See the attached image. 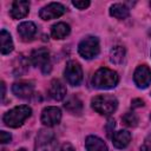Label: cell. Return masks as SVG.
Returning a JSON list of instances; mask_svg holds the SVG:
<instances>
[{
  "label": "cell",
  "instance_id": "obj_24",
  "mask_svg": "<svg viewBox=\"0 0 151 151\" xmlns=\"http://www.w3.org/2000/svg\"><path fill=\"white\" fill-rule=\"evenodd\" d=\"M72 5L74 6V7H77L78 9H85V8H87L88 6H90V1H87V0H83V1H79V0H74V1H72Z\"/></svg>",
  "mask_w": 151,
  "mask_h": 151
},
{
  "label": "cell",
  "instance_id": "obj_13",
  "mask_svg": "<svg viewBox=\"0 0 151 151\" xmlns=\"http://www.w3.org/2000/svg\"><path fill=\"white\" fill-rule=\"evenodd\" d=\"M33 85L28 81H19V83H14L12 86V91L13 93L19 97V98H29L33 94Z\"/></svg>",
  "mask_w": 151,
  "mask_h": 151
},
{
  "label": "cell",
  "instance_id": "obj_23",
  "mask_svg": "<svg viewBox=\"0 0 151 151\" xmlns=\"http://www.w3.org/2000/svg\"><path fill=\"white\" fill-rule=\"evenodd\" d=\"M122 122H123L124 125H126L129 127H134L138 124V117L133 112H126L122 117Z\"/></svg>",
  "mask_w": 151,
  "mask_h": 151
},
{
  "label": "cell",
  "instance_id": "obj_14",
  "mask_svg": "<svg viewBox=\"0 0 151 151\" xmlns=\"http://www.w3.org/2000/svg\"><path fill=\"white\" fill-rule=\"evenodd\" d=\"M48 93H50V97L52 99L63 100L66 97V87L60 80L53 79L51 81V85H50V88H48Z\"/></svg>",
  "mask_w": 151,
  "mask_h": 151
},
{
  "label": "cell",
  "instance_id": "obj_7",
  "mask_svg": "<svg viewBox=\"0 0 151 151\" xmlns=\"http://www.w3.org/2000/svg\"><path fill=\"white\" fill-rule=\"evenodd\" d=\"M64 76L70 85L78 86L83 80V70L80 64L74 60H70L64 70Z\"/></svg>",
  "mask_w": 151,
  "mask_h": 151
},
{
  "label": "cell",
  "instance_id": "obj_20",
  "mask_svg": "<svg viewBox=\"0 0 151 151\" xmlns=\"http://www.w3.org/2000/svg\"><path fill=\"white\" fill-rule=\"evenodd\" d=\"M110 14L116 19L123 20L130 15V9L124 4H113L110 7Z\"/></svg>",
  "mask_w": 151,
  "mask_h": 151
},
{
  "label": "cell",
  "instance_id": "obj_30",
  "mask_svg": "<svg viewBox=\"0 0 151 151\" xmlns=\"http://www.w3.org/2000/svg\"><path fill=\"white\" fill-rule=\"evenodd\" d=\"M18 151H26V150H25V149H19Z\"/></svg>",
  "mask_w": 151,
  "mask_h": 151
},
{
  "label": "cell",
  "instance_id": "obj_31",
  "mask_svg": "<svg viewBox=\"0 0 151 151\" xmlns=\"http://www.w3.org/2000/svg\"><path fill=\"white\" fill-rule=\"evenodd\" d=\"M150 6H151V1H150Z\"/></svg>",
  "mask_w": 151,
  "mask_h": 151
},
{
  "label": "cell",
  "instance_id": "obj_25",
  "mask_svg": "<svg viewBox=\"0 0 151 151\" xmlns=\"http://www.w3.org/2000/svg\"><path fill=\"white\" fill-rule=\"evenodd\" d=\"M140 151H151V134L144 139V143L140 146Z\"/></svg>",
  "mask_w": 151,
  "mask_h": 151
},
{
  "label": "cell",
  "instance_id": "obj_2",
  "mask_svg": "<svg viewBox=\"0 0 151 151\" xmlns=\"http://www.w3.org/2000/svg\"><path fill=\"white\" fill-rule=\"evenodd\" d=\"M32 110L27 105H20L15 106L12 110L7 111L4 114V123L9 127H19L24 124V122L31 116Z\"/></svg>",
  "mask_w": 151,
  "mask_h": 151
},
{
  "label": "cell",
  "instance_id": "obj_9",
  "mask_svg": "<svg viewBox=\"0 0 151 151\" xmlns=\"http://www.w3.org/2000/svg\"><path fill=\"white\" fill-rule=\"evenodd\" d=\"M61 120V111L57 106H47L41 112V123L46 126L58 125Z\"/></svg>",
  "mask_w": 151,
  "mask_h": 151
},
{
  "label": "cell",
  "instance_id": "obj_5",
  "mask_svg": "<svg viewBox=\"0 0 151 151\" xmlns=\"http://www.w3.org/2000/svg\"><path fill=\"white\" fill-rule=\"evenodd\" d=\"M57 139L50 130H40L35 138V151H55Z\"/></svg>",
  "mask_w": 151,
  "mask_h": 151
},
{
  "label": "cell",
  "instance_id": "obj_17",
  "mask_svg": "<svg viewBox=\"0 0 151 151\" xmlns=\"http://www.w3.org/2000/svg\"><path fill=\"white\" fill-rule=\"evenodd\" d=\"M70 32H71V28L66 22H57L51 28V35L57 40L66 38L70 34Z\"/></svg>",
  "mask_w": 151,
  "mask_h": 151
},
{
  "label": "cell",
  "instance_id": "obj_4",
  "mask_svg": "<svg viewBox=\"0 0 151 151\" xmlns=\"http://www.w3.org/2000/svg\"><path fill=\"white\" fill-rule=\"evenodd\" d=\"M99 51H100L99 40L97 37H93V35H88L84 38L78 45V52L85 59L96 58L99 54Z\"/></svg>",
  "mask_w": 151,
  "mask_h": 151
},
{
  "label": "cell",
  "instance_id": "obj_15",
  "mask_svg": "<svg viewBox=\"0 0 151 151\" xmlns=\"http://www.w3.org/2000/svg\"><path fill=\"white\" fill-rule=\"evenodd\" d=\"M112 143L117 149H124L130 144L131 140V133L126 130L117 131L112 134Z\"/></svg>",
  "mask_w": 151,
  "mask_h": 151
},
{
  "label": "cell",
  "instance_id": "obj_1",
  "mask_svg": "<svg viewBox=\"0 0 151 151\" xmlns=\"http://www.w3.org/2000/svg\"><path fill=\"white\" fill-rule=\"evenodd\" d=\"M118 81H119L118 73L106 67L99 68L92 77V85L96 88H100V90L113 88L114 86H117Z\"/></svg>",
  "mask_w": 151,
  "mask_h": 151
},
{
  "label": "cell",
  "instance_id": "obj_11",
  "mask_svg": "<svg viewBox=\"0 0 151 151\" xmlns=\"http://www.w3.org/2000/svg\"><path fill=\"white\" fill-rule=\"evenodd\" d=\"M29 1L26 0H15L11 7V17L13 19H22L28 14Z\"/></svg>",
  "mask_w": 151,
  "mask_h": 151
},
{
  "label": "cell",
  "instance_id": "obj_19",
  "mask_svg": "<svg viewBox=\"0 0 151 151\" xmlns=\"http://www.w3.org/2000/svg\"><path fill=\"white\" fill-rule=\"evenodd\" d=\"M14 45L11 34L6 29H1L0 32V50L2 54H8L13 51Z\"/></svg>",
  "mask_w": 151,
  "mask_h": 151
},
{
  "label": "cell",
  "instance_id": "obj_18",
  "mask_svg": "<svg viewBox=\"0 0 151 151\" xmlns=\"http://www.w3.org/2000/svg\"><path fill=\"white\" fill-rule=\"evenodd\" d=\"M64 107L66 111H68L72 114H80L83 111V103L77 96H71L65 101Z\"/></svg>",
  "mask_w": 151,
  "mask_h": 151
},
{
  "label": "cell",
  "instance_id": "obj_16",
  "mask_svg": "<svg viewBox=\"0 0 151 151\" xmlns=\"http://www.w3.org/2000/svg\"><path fill=\"white\" fill-rule=\"evenodd\" d=\"M85 147L87 151H109L105 142L97 136H88L85 140Z\"/></svg>",
  "mask_w": 151,
  "mask_h": 151
},
{
  "label": "cell",
  "instance_id": "obj_22",
  "mask_svg": "<svg viewBox=\"0 0 151 151\" xmlns=\"http://www.w3.org/2000/svg\"><path fill=\"white\" fill-rule=\"evenodd\" d=\"M17 63V66L14 67V72L15 74L20 76V74H24L27 70H28V60L26 58H24V55H19L15 60Z\"/></svg>",
  "mask_w": 151,
  "mask_h": 151
},
{
  "label": "cell",
  "instance_id": "obj_6",
  "mask_svg": "<svg viewBox=\"0 0 151 151\" xmlns=\"http://www.w3.org/2000/svg\"><path fill=\"white\" fill-rule=\"evenodd\" d=\"M31 63L39 67L44 73L50 72L51 70V64H50V52L47 48H37L31 53Z\"/></svg>",
  "mask_w": 151,
  "mask_h": 151
},
{
  "label": "cell",
  "instance_id": "obj_32",
  "mask_svg": "<svg viewBox=\"0 0 151 151\" xmlns=\"http://www.w3.org/2000/svg\"><path fill=\"white\" fill-rule=\"evenodd\" d=\"M150 119H151V114H150Z\"/></svg>",
  "mask_w": 151,
  "mask_h": 151
},
{
  "label": "cell",
  "instance_id": "obj_29",
  "mask_svg": "<svg viewBox=\"0 0 151 151\" xmlns=\"http://www.w3.org/2000/svg\"><path fill=\"white\" fill-rule=\"evenodd\" d=\"M1 90H2V92H1V97H2V98H5V93H6V91H5V90H6V88H5V83H4V81L1 83Z\"/></svg>",
  "mask_w": 151,
  "mask_h": 151
},
{
  "label": "cell",
  "instance_id": "obj_21",
  "mask_svg": "<svg viewBox=\"0 0 151 151\" xmlns=\"http://www.w3.org/2000/svg\"><path fill=\"white\" fill-rule=\"evenodd\" d=\"M125 58V48L120 45H117L111 48L110 51V61L113 64H120L123 63Z\"/></svg>",
  "mask_w": 151,
  "mask_h": 151
},
{
  "label": "cell",
  "instance_id": "obj_12",
  "mask_svg": "<svg viewBox=\"0 0 151 151\" xmlns=\"http://www.w3.org/2000/svg\"><path fill=\"white\" fill-rule=\"evenodd\" d=\"M37 33V26L32 21H24L18 26V34L22 41H31Z\"/></svg>",
  "mask_w": 151,
  "mask_h": 151
},
{
  "label": "cell",
  "instance_id": "obj_8",
  "mask_svg": "<svg viewBox=\"0 0 151 151\" xmlns=\"http://www.w3.org/2000/svg\"><path fill=\"white\" fill-rule=\"evenodd\" d=\"M66 12V8L60 2H51L46 6H44L39 11V17L42 20H52L61 17Z\"/></svg>",
  "mask_w": 151,
  "mask_h": 151
},
{
  "label": "cell",
  "instance_id": "obj_26",
  "mask_svg": "<svg viewBox=\"0 0 151 151\" xmlns=\"http://www.w3.org/2000/svg\"><path fill=\"white\" fill-rule=\"evenodd\" d=\"M11 139H12V136H11L8 132H6V131H0V142H1L2 144L9 143Z\"/></svg>",
  "mask_w": 151,
  "mask_h": 151
},
{
  "label": "cell",
  "instance_id": "obj_10",
  "mask_svg": "<svg viewBox=\"0 0 151 151\" xmlns=\"http://www.w3.org/2000/svg\"><path fill=\"white\" fill-rule=\"evenodd\" d=\"M134 84L139 88H146L151 84V70L146 65H140L133 73Z\"/></svg>",
  "mask_w": 151,
  "mask_h": 151
},
{
  "label": "cell",
  "instance_id": "obj_3",
  "mask_svg": "<svg viewBox=\"0 0 151 151\" xmlns=\"http://www.w3.org/2000/svg\"><path fill=\"white\" fill-rule=\"evenodd\" d=\"M91 105L96 112L103 116H110L117 110L118 100L116 97L110 94H99L92 99Z\"/></svg>",
  "mask_w": 151,
  "mask_h": 151
},
{
  "label": "cell",
  "instance_id": "obj_27",
  "mask_svg": "<svg viewBox=\"0 0 151 151\" xmlns=\"http://www.w3.org/2000/svg\"><path fill=\"white\" fill-rule=\"evenodd\" d=\"M143 105H144V101H143L142 99H139V98L133 99V100L131 101V106H132V109H134V107H140V106H143Z\"/></svg>",
  "mask_w": 151,
  "mask_h": 151
},
{
  "label": "cell",
  "instance_id": "obj_28",
  "mask_svg": "<svg viewBox=\"0 0 151 151\" xmlns=\"http://www.w3.org/2000/svg\"><path fill=\"white\" fill-rule=\"evenodd\" d=\"M60 151H76V150H74V147H73L72 144L65 143V144L61 146V150H60Z\"/></svg>",
  "mask_w": 151,
  "mask_h": 151
}]
</instances>
